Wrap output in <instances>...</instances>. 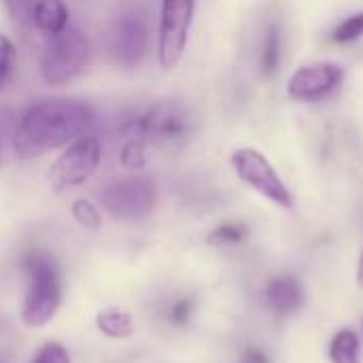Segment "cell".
<instances>
[{"label":"cell","instance_id":"obj_3","mask_svg":"<svg viewBox=\"0 0 363 363\" xmlns=\"http://www.w3.org/2000/svg\"><path fill=\"white\" fill-rule=\"evenodd\" d=\"M194 130L191 111L179 102H157L125 125L128 138L143 143L177 145L183 143Z\"/></svg>","mask_w":363,"mask_h":363},{"label":"cell","instance_id":"obj_15","mask_svg":"<svg viewBox=\"0 0 363 363\" xmlns=\"http://www.w3.org/2000/svg\"><path fill=\"white\" fill-rule=\"evenodd\" d=\"M332 363H362V345L353 330H340L330 342Z\"/></svg>","mask_w":363,"mask_h":363},{"label":"cell","instance_id":"obj_16","mask_svg":"<svg viewBox=\"0 0 363 363\" xmlns=\"http://www.w3.org/2000/svg\"><path fill=\"white\" fill-rule=\"evenodd\" d=\"M70 213H72L74 221H77L81 228H85V230L96 232V230H100V228H102V213H100V208H98L94 202L85 200V198L74 200V202H72Z\"/></svg>","mask_w":363,"mask_h":363},{"label":"cell","instance_id":"obj_9","mask_svg":"<svg viewBox=\"0 0 363 363\" xmlns=\"http://www.w3.org/2000/svg\"><path fill=\"white\" fill-rule=\"evenodd\" d=\"M345 81V68L336 62H308L296 68L287 81V96L298 102H315L332 94Z\"/></svg>","mask_w":363,"mask_h":363},{"label":"cell","instance_id":"obj_6","mask_svg":"<svg viewBox=\"0 0 363 363\" xmlns=\"http://www.w3.org/2000/svg\"><path fill=\"white\" fill-rule=\"evenodd\" d=\"M100 160H102L100 140L94 134H81L55 160L49 172V181L57 191L81 187L96 174Z\"/></svg>","mask_w":363,"mask_h":363},{"label":"cell","instance_id":"obj_12","mask_svg":"<svg viewBox=\"0 0 363 363\" xmlns=\"http://www.w3.org/2000/svg\"><path fill=\"white\" fill-rule=\"evenodd\" d=\"M68 6L64 0H36L34 6V28L45 32L47 36H57L64 30H68Z\"/></svg>","mask_w":363,"mask_h":363},{"label":"cell","instance_id":"obj_10","mask_svg":"<svg viewBox=\"0 0 363 363\" xmlns=\"http://www.w3.org/2000/svg\"><path fill=\"white\" fill-rule=\"evenodd\" d=\"M147 40H149L147 26L138 15L125 13L115 21L111 47H113V53L121 66L138 64L147 51Z\"/></svg>","mask_w":363,"mask_h":363},{"label":"cell","instance_id":"obj_2","mask_svg":"<svg viewBox=\"0 0 363 363\" xmlns=\"http://www.w3.org/2000/svg\"><path fill=\"white\" fill-rule=\"evenodd\" d=\"M28 285L21 304V321L26 328H45L57 315L62 304V283L53 259L47 253H32L26 262Z\"/></svg>","mask_w":363,"mask_h":363},{"label":"cell","instance_id":"obj_18","mask_svg":"<svg viewBox=\"0 0 363 363\" xmlns=\"http://www.w3.org/2000/svg\"><path fill=\"white\" fill-rule=\"evenodd\" d=\"M247 238V228L242 223H221L219 228H215L211 234H208V245H215V247H228V245H240L242 240Z\"/></svg>","mask_w":363,"mask_h":363},{"label":"cell","instance_id":"obj_17","mask_svg":"<svg viewBox=\"0 0 363 363\" xmlns=\"http://www.w3.org/2000/svg\"><path fill=\"white\" fill-rule=\"evenodd\" d=\"M4 9H6V15L11 17L13 26L19 28V30H30L34 23V6H36V0H2Z\"/></svg>","mask_w":363,"mask_h":363},{"label":"cell","instance_id":"obj_11","mask_svg":"<svg viewBox=\"0 0 363 363\" xmlns=\"http://www.w3.org/2000/svg\"><path fill=\"white\" fill-rule=\"evenodd\" d=\"M264 300L272 313L287 317V315L298 313L304 306L306 294H304L302 283L296 277H277L268 281L264 289Z\"/></svg>","mask_w":363,"mask_h":363},{"label":"cell","instance_id":"obj_19","mask_svg":"<svg viewBox=\"0 0 363 363\" xmlns=\"http://www.w3.org/2000/svg\"><path fill=\"white\" fill-rule=\"evenodd\" d=\"M363 36V13H355L347 19H342L334 34H332V40L338 43V45H347V43H353L357 38Z\"/></svg>","mask_w":363,"mask_h":363},{"label":"cell","instance_id":"obj_24","mask_svg":"<svg viewBox=\"0 0 363 363\" xmlns=\"http://www.w3.org/2000/svg\"><path fill=\"white\" fill-rule=\"evenodd\" d=\"M355 277H357V287L363 289V251L362 255H359V259H357V272H355Z\"/></svg>","mask_w":363,"mask_h":363},{"label":"cell","instance_id":"obj_22","mask_svg":"<svg viewBox=\"0 0 363 363\" xmlns=\"http://www.w3.org/2000/svg\"><path fill=\"white\" fill-rule=\"evenodd\" d=\"M32 363H72L70 362V353L64 345L60 342H47L43 345V349L36 353V357Z\"/></svg>","mask_w":363,"mask_h":363},{"label":"cell","instance_id":"obj_4","mask_svg":"<svg viewBox=\"0 0 363 363\" xmlns=\"http://www.w3.org/2000/svg\"><path fill=\"white\" fill-rule=\"evenodd\" d=\"M230 162L236 177L253 191H257L262 198H266L268 202H272L283 211L294 208V196L289 187L285 185V181L279 177V172L262 151L253 147H240L232 153Z\"/></svg>","mask_w":363,"mask_h":363},{"label":"cell","instance_id":"obj_14","mask_svg":"<svg viewBox=\"0 0 363 363\" xmlns=\"http://www.w3.org/2000/svg\"><path fill=\"white\" fill-rule=\"evenodd\" d=\"M283 49V34H281V26L277 21H272L264 34V40H262V55H259V66H262V72L266 77H272L279 68V62H281V51Z\"/></svg>","mask_w":363,"mask_h":363},{"label":"cell","instance_id":"obj_21","mask_svg":"<svg viewBox=\"0 0 363 363\" xmlns=\"http://www.w3.org/2000/svg\"><path fill=\"white\" fill-rule=\"evenodd\" d=\"M15 60H17L15 45L11 43V38L0 34V87H4L9 83L13 68H15Z\"/></svg>","mask_w":363,"mask_h":363},{"label":"cell","instance_id":"obj_8","mask_svg":"<svg viewBox=\"0 0 363 363\" xmlns=\"http://www.w3.org/2000/svg\"><path fill=\"white\" fill-rule=\"evenodd\" d=\"M157 202L155 183L147 177H128L102 191L104 211L121 221H138L153 213Z\"/></svg>","mask_w":363,"mask_h":363},{"label":"cell","instance_id":"obj_1","mask_svg":"<svg viewBox=\"0 0 363 363\" xmlns=\"http://www.w3.org/2000/svg\"><path fill=\"white\" fill-rule=\"evenodd\" d=\"M94 113L79 100H45L26 111L17 132L13 136L15 155L32 160L53 149L70 145L74 138L85 134Z\"/></svg>","mask_w":363,"mask_h":363},{"label":"cell","instance_id":"obj_23","mask_svg":"<svg viewBox=\"0 0 363 363\" xmlns=\"http://www.w3.org/2000/svg\"><path fill=\"white\" fill-rule=\"evenodd\" d=\"M191 311H194V302H191L189 298H183V300H179V302L170 308V321H172L174 325H183V323L189 321Z\"/></svg>","mask_w":363,"mask_h":363},{"label":"cell","instance_id":"obj_26","mask_svg":"<svg viewBox=\"0 0 363 363\" xmlns=\"http://www.w3.org/2000/svg\"><path fill=\"white\" fill-rule=\"evenodd\" d=\"M362 325H363V321H362Z\"/></svg>","mask_w":363,"mask_h":363},{"label":"cell","instance_id":"obj_5","mask_svg":"<svg viewBox=\"0 0 363 363\" xmlns=\"http://www.w3.org/2000/svg\"><path fill=\"white\" fill-rule=\"evenodd\" d=\"M89 60V43L83 32L68 28L57 36H51L43 60L40 74L49 85H64L72 81L85 68Z\"/></svg>","mask_w":363,"mask_h":363},{"label":"cell","instance_id":"obj_7","mask_svg":"<svg viewBox=\"0 0 363 363\" xmlns=\"http://www.w3.org/2000/svg\"><path fill=\"white\" fill-rule=\"evenodd\" d=\"M196 0H162L160 32H157V60L168 72L172 70L187 47L189 28L194 19Z\"/></svg>","mask_w":363,"mask_h":363},{"label":"cell","instance_id":"obj_13","mask_svg":"<svg viewBox=\"0 0 363 363\" xmlns=\"http://www.w3.org/2000/svg\"><path fill=\"white\" fill-rule=\"evenodd\" d=\"M96 328L102 336H106L111 340H125V338L134 336V332H136L132 315L123 308H117V306L98 311Z\"/></svg>","mask_w":363,"mask_h":363},{"label":"cell","instance_id":"obj_25","mask_svg":"<svg viewBox=\"0 0 363 363\" xmlns=\"http://www.w3.org/2000/svg\"><path fill=\"white\" fill-rule=\"evenodd\" d=\"M0 363H4V362H2V359H0Z\"/></svg>","mask_w":363,"mask_h":363},{"label":"cell","instance_id":"obj_20","mask_svg":"<svg viewBox=\"0 0 363 363\" xmlns=\"http://www.w3.org/2000/svg\"><path fill=\"white\" fill-rule=\"evenodd\" d=\"M147 162V143L138 138H128L121 149V164L130 170H140Z\"/></svg>","mask_w":363,"mask_h":363}]
</instances>
